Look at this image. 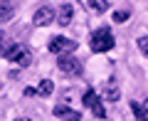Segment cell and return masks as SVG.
I'll return each instance as SVG.
<instances>
[{"label": "cell", "mask_w": 148, "mask_h": 121, "mask_svg": "<svg viewBox=\"0 0 148 121\" xmlns=\"http://www.w3.org/2000/svg\"><path fill=\"white\" fill-rule=\"evenodd\" d=\"M89 47L91 52H109L111 47H114V32H111V27H99V30L91 35L89 40Z\"/></svg>", "instance_id": "cell-1"}, {"label": "cell", "mask_w": 148, "mask_h": 121, "mask_svg": "<svg viewBox=\"0 0 148 121\" xmlns=\"http://www.w3.org/2000/svg\"><path fill=\"white\" fill-rule=\"evenodd\" d=\"M5 59L12 62V64H20V67H27V64L32 62V52H30V47H25V45H12V47L5 52Z\"/></svg>", "instance_id": "cell-2"}, {"label": "cell", "mask_w": 148, "mask_h": 121, "mask_svg": "<svg viewBox=\"0 0 148 121\" xmlns=\"http://www.w3.org/2000/svg\"><path fill=\"white\" fill-rule=\"evenodd\" d=\"M47 50L52 54H74V50H77V42L74 40H69V37H52L49 40V45H47Z\"/></svg>", "instance_id": "cell-3"}, {"label": "cell", "mask_w": 148, "mask_h": 121, "mask_svg": "<svg viewBox=\"0 0 148 121\" xmlns=\"http://www.w3.org/2000/svg\"><path fill=\"white\" fill-rule=\"evenodd\" d=\"M84 106L96 116V119H104V116H106V109H104V104H101V96L96 94L94 89H86L84 91Z\"/></svg>", "instance_id": "cell-4"}, {"label": "cell", "mask_w": 148, "mask_h": 121, "mask_svg": "<svg viewBox=\"0 0 148 121\" xmlns=\"http://www.w3.org/2000/svg\"><path fill=\"white\" fill-rule=\"evenodd\" d=\"M54 20H57V10H54L52 5H40V8L35 10V15H32V22H35L37 27L52 25Z\"/></svg>", "instance_id": "cell-5"}, {"label": "cell", "mask_w": 148, "mask_h": 121, "mask_svg": "<svg viewBox=\"0 0 148 121\" xmlns=\"http://www.w3.org/2000/svg\"><path fill=\"white\" fill-rule=\"evenodd\" d=\"M57 67H59V72H64V74H82L84 72L82 62L74 57V54H62L59 62H57Z\"/></svg>", "instance_id": "cell-6"}, {"label": "cell", "mask_w": 148, "mask_h": 121, "mask_svg": "<svg viewBox=\"0 0 148 121\" xmlns=\"http://www.w3.org/2000/svg\"><path fill=\"white\" fill-rule=\"evenodd\" d=\"M54 119H64V121H82V114L79 111L69 109L67 104H59L54 106Z\"/></svg>", "instance_id": "cell-7"}, {"label": "cell", "mask_w": 148, "mask_h": 121, "mask_svg": "<svg viewBox=\"0 0 148 121\" xmlns=\"http://www.w3.org/2000/svg\"><path fill=\"white\" fill-rule=\"evenodd\" d=\"M72 15H74V8H72V3H62V5L57 8V25L67 27L69 22H72Z\"/></svg>", "instance_id": "cell-8"}, {"label": "cell", "mask_w": 148, "mask_h": 121, "mask_svg": "<svg viewBox=\"0 0 148 121\" xmlns=\"http://www.w3.org/2000/svg\"><path fill=\"white\" fill-rule=\"evenodd\" d=\"M52 89H54L52 82H49V79H42L37 89H32V87H30V89H25V94H27V96H32V94H37V96H47V94H52Z\"/></svg>", "instance_id": "cell-9"}, {"label": "cell", "mask_w": 148, "mask_h": 121, "mask_svg": "<svg viewBox=\"0 0 148 121\" xmlns=\"http://www.w3.org/2000/svg\"><path fill=\"white\" fill-rule=\"evenodd\" d=\"M119 96H121V89H119V84L111 79V82H106L104 84V99L106 101H119Z\"/></svg>", "instance_id": "cell-10"}, {"label": "cell", "mask_w": 148, "mask_h": 121, "mask_svg": "<svg viewBox=\"0 0 148 121\" xmlns=\"http://www.w3.org/2000/svg\"><path fill=\"white\" fill-rule=\"evenodd\" d=\"M15 10H17L15 3H10V0H3V3H0V25L10 20V17L15 15Z\"/></svg>", "instance_id": "cell-11"}, {"label": "cell", "mask_w": 148, "mask_h": 121, "mask_svg": "<svg viewBox=\"0 0 148 121\" xmlns=\"http://www.w3.org/2000/svg\"><path fill=\"white\" fill-rule=\"evenodd\" d=\"M84 5L89 8L91 12H96V15H101V12H106V10H109V5H111V3H109V0H86Z\"/></svg>", "instance_id": "cell-12"}, {"label": "cell", "mask_w": 148, "mask_h": 121, "mask_svg": "<svg viewBox=\"0 0 148 121\" xmlns=\"http://www.w3.org/2000/svg\"><path fill=\"white\" fill-rule=\"evenodd\" d=\"M131 111H133V116H136V121H148L146 111H143V106L138 104V101H131Z\"/></svg>", "instance_id": "cell-13"}, {"label": "cell", "mask_w": 148, "mask_h": 121, "mask_svg": "<svg viewBox=\"0 0 148 121\" xmlns=\"http://www.w3.org/2000/svg\"><path fill=\"white\" fill-rule=\"evenodd\" d=\"M138 50L143 57H148V37H138Z\"/></svg>", "instance_id": "cell-14"}, {"label": "cell", "mask_w": 148, "mask_h": 121, "mask_svg": "<svg viewBox=\"0 0 148 121\" xmlns=\"http://www.w3.org/2000/svg\"><path fill=\"white\" fill-rule=\"evenodd\" d=\"M128 15H131L128 10H116V12H114V22H123V20H128Z\"/></svg>", "instance_id": "cell-15"}, {"label": "cell", "mask_w": 148, "mask_h": 121, "mask_svg": "<svg viewBox=\"0 0 148 121\" xmlns=\"http://www.w3.org/2000/svg\"><path fill=\"white\" fill-rule=\"evenodd\" d=\"M3 42H5V35L0 32V52H3Z\"/></svg>", "instance_id": "cell-16"}, {"label": "cell", "mask_w": 148, "mask_h": 121, "mask_svg": "<svg viewBox=\"0 0 148 121\" xmlns=\"http://www.w3.org/2000/svg\"><path fill=\"white\" fill-rule=\"evenodd\" d=\"M141 106H143V111H146V116H148V99H146V101H143V104H141Z\"/></svg>", "instance_id": "cell-17"}, {"label": "cell", "mask_w": 148, "mask_h": 121, "mask_svg": "<svg viewBox=\"0 0 148 121\" xmlns=\"http://www.w3.org/2000/svg\"><path fill=\"white\" fill-rule=\"evenodd\" d=\"M15 121H30V119H27V116H17Z\"/></svg>", "instance_id": "cell-18"}]
</instances>
